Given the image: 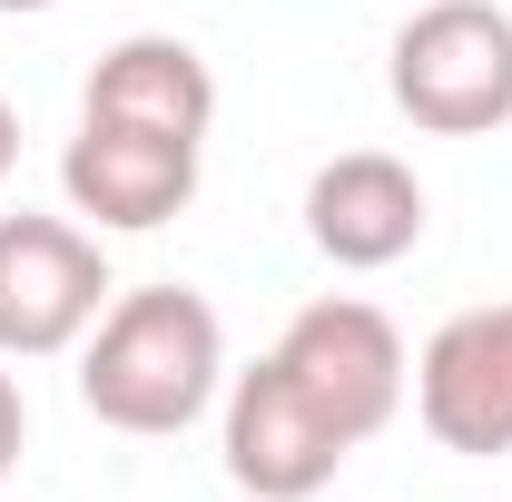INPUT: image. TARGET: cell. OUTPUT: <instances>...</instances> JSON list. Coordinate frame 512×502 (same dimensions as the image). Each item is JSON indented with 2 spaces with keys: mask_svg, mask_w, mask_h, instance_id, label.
Returning a JSON list of instances; mask_svg holds the SVG:
<instances>
[{
  "mask_svg": "<svg viewBox=\"0 0 512 502\" xmlns=\"http://www.w3.org/2000/svg\"><path fill=\"white\" fill-rule=\"evenodd\" d=\"M79 119H128V128H168V138H207L217 119V79L188 40L168 30H138L119 50H99L89 89H79Z\"/></svg>",
  "mask_w": 512,
  "mask_h": 502,
  "instance_id": "cell-9",
  "label": "cell"
},
{
  "mask_svg": "<svg viewBox=\"0 0 512 502\" xmlns=\"http://www.w3.org/2000/svg\"><path fill=\"white\" fill-rule=\"evenodd\" d=\"M10 168H20V109L0 99V178H10Z\"/></svg>",
  "mask_w": 512,
  "mask_h": 502,
  "instance_id": "cell-11",
  "label": "cell"
},
{
  "mask_svg": "<svg viewBox=\"0 0 512 502\" xmlns=\"http://www.w3.org/2000/svg\"><path fill=\"white\" fill-rule=\"evenodd\" d=\"M0 10H60V0H0Z\"/></svg>",
  "mask_w": 512,
  "mask_h": 502,
  "instance_id": "cell-12",
  "label": "cell"
},
{
  "mask_svg": "<svg viewBox=\"0 0 512 502\" xmlns=\"http://www.w3.org/2000/svg\"><path fill=\"white\" fill-rule=\"evenodd\" d=\"M394 109L434 138L512 128V10L503 0H414L394 50Z\"/></svg>",
  "mask_w": 512,
  "mask_h": 502,
  "instance_id": "cell-2",
  "label": "cell"
},
{
  "mask_svg": "<svg viewBox=\"0 0 512 502\" xmlns=\"http://www.w3.org/2000/svg\"><path fill=\"white\" fill-rule=\"evenodd\" d=\"M197 148L207 138H168V128H128V119H79V138L60 148V188L79 217L99 227H168L197 197Z\"/></svg>",
  "mask_w": 512,
  "mask_h": 502,
  "instance_id": "cell-7",
  "label": "cell"
},
{
  "mask_svg": "<svg viewBox=\"0 0 512 502\" xmlns=\"http://www.w3.org/2000/svg\"><path fill=\"white\" fill-rule=\"evenodd\" d=\"M276 365H286V384H296L345 443H375L384 424L404 414V384H414L404 335H394L365 296H316V306L276 335Z\"/></svg>",
  "mask_w": 512,
  "mask_h": 502,
  "instance_id": "cell-3",
  "label": "cell"
},
{
  "mask_svg": "<svg viewBox=\"0 0 512 502\" xmlns=\"http://www.w3.org/2000/svg\"><path fill=\"white\" fill-rule=\"evenodd\" d=\"M227 384V325L197 286H128L79 335V404L109 434H188Z\"/></svg>",
  "mask_w": 512,
  "mask_h": 502,
  "instance_id": "cell-1",
  "label": "cell"
},
{
  "mask_svg": "<svg viewBox=\"0 0 512 502\" xmlns=\"http://www.w3.org/2000/svg\"><path fill=\"white\" fill-rule=\"evenodd\" d=\"M355 443L325 424L316 404L286 384L276 355H256L247 375L227 384V483L256 502H306L335 483V463H345Z\"/></svg>",
  "mask_w": 512,
  "mask_h": 502,
  "instance_id": "cell-6",
  "label": "cell"
},
{
  "mask_svg": "<svg viewBox=\"0 0 512 502\" xmlns=\"http://www.w3.org/2000/svg\"><path fill=\"white\" fill-rule=\"evenodd\" d=\"M414 414L444 453H512V306L444 315L414 355Z\"/></svg>",
  "mask_w": 512,
  "mask_h": 502,
  "instance_id": "cell-5",
  "label": "cell"
},
{
  "mask_svg": "<svg viewBox=\"0 0 512 502\" xmlns=\"http://www.w3.org/2000/svg\"><path fill=\"white\" fill-rule=\"evenodd\" d=\"M306 237H316V256L375 276V266L424 247V178L384 148H345L306 178Z\"/></svg>",
  "mask_w": 512,
  "mask_h": 502,
  "instance_id": "cell-8",
  "label": "cell"
},
{
  "mask_svg": "<svg viewBox=\"0 0 512 502\" xmlns=\"http://www.w3.org/2000/svg\"><path fill=\"white\" fill-rule=\"evenodd\" d=\"M404 10H414V0H404Z\"/></svg>",
  "mask_w": 512,
  "mask_h": 502,
  "instance_id": "cell-13",
  "label": "cell"
},
{
  "mask_svg": "<svg viewBox=\"0 0 512 502\" xmlns=\"http://www.w3.org/2000/svg\"><path fill=\"white\" fill-rule=\"evenodd\" d=\"M109 315V256L69 217H0V355H69Z\"/></svg>",
  "mask_w": 512,
  "mask_h": 502,
  "instance_id": "cell-4",
  "label": "cell"
},
{
  "mask_svg": "<svg viewBox=\"0 0 512 502\" xmlns=\"http://www.w3.org/2000/svg\"><path fill=\"white\" fill-rule=\"evenodd\" d=\"M20 443H30V404H20V375H10V355H0V473L20 463Z\"/></svg>",
  "mask_w": 512,
  "mask_h": 502,
  "instance_id": "cell-10",
  "label": "cell"
}]
</instances>
